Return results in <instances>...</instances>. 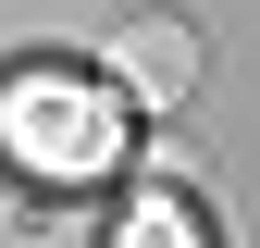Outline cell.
Returning a JSON list of instances; mask_svg holds the SVG:
<instances>
[{
    "mask_svg": "<svg viewBox=\"0 0 260 248\" xmlns=\"http://www.w3.org/2000/svg\"><path fill=\"white\" fill-rule=\"evenodd\" d=\"M199 25H186V13H124L112 25V87H124V100H149V112H174L186 100V87H199Z\"/></svg>",
    "mask_w": 260,
    "mask_h": 248,
    "instance_id": "obj_1",
    "label": "cell"
},
{
    "mask_svg": "<svg viewBox=\"0 0 260 248\" xmlns=\"http://www.w3.org/2000/svg\"><path fill=\"white\" fill-rule=\"evenodd\" d=\"M13 149H38V162H100L112 149V100H87V87H13Z\"/></svg>",
    "mask_w": 260,
    "mask_h": 248,
    "instance_id": "obj_2",
    "label": "cell"
},
{
    "mask_svg": "<svg viewBox=\"0 0 260 248\" xmlns=\"http://www.w3.org/2000/svg\"><path fill=\"white\" fill-rule=\"evenodd\" d=\"M149 174H161V186H149V211H137V224H124V248H211V224L174 199V174H186V162H149Z\"/></svg>",
    "mask_w": 260,
    "mask_h": 248,
    "instance_id": "obj_3",
    "label": "cell"
}]
</instances>
